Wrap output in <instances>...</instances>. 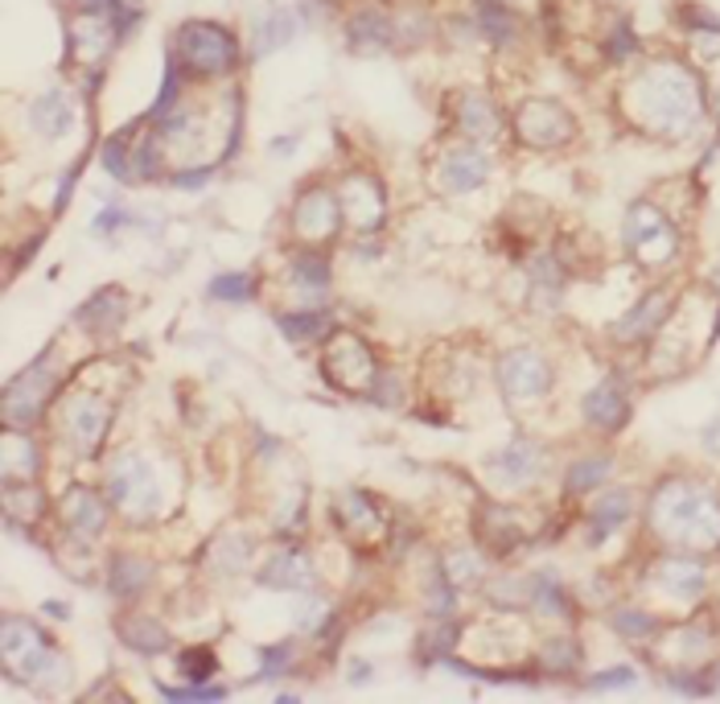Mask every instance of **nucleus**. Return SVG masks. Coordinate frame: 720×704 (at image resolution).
Returning <instances> with one entry per match:
<instances>
[{
  "mask_svg": "<svg viewBox=\"0 0 720 704\" xmlns=\"http://www.w3.org/2000/svg\"><path fill=\"white\" fill-rule=\"evenodd\" d=\"M630 107L651 132L663 137H684L704 116V91L700 79L680 62H659L642 70L630 86Z\"/></svg>",
  "mask_w": 720,
  "mask_h": 704,
  "instance_id": "1",
  "label": "nucleus"
},
{
  "mask_svg": "<svg viewBox=\"0 0 720 704\" xmlns=\"http://www.w3.org/2000/svg\"><path fill=\"white\" fill-rule=\"evenodd\" d=\"M4 668L25 684H58V676H67L62 659L54 651L46 635L34 622H4Z\"/></svg>",
  "mask_w": 720,
  "mask_h": 704,
  "instance_id": "2",
  "label": "nucleus"
},
{
  "mask_svg": "<svg viewBox=\"0 0 720 704\" xmlns=\"http://www.w3.org/2000/svg\"><path fill=\"white\" fill-rule=\"evenodd\" d=\"M235 37L219 30V25H210V21H194V25H182V34H177V58L186 62V70L194 74H227V70L235 67Z\"/></svg>",
  "mask_w": 720,
  "mask_h": 704,
  "instance_id": "3",
  "label": "nucleus"
},
{
  "mask_svg": "<svg viewBox=\"0 0 720 704\" xmlns=\"http://www.w3.org/2000/svg\"><path fill=\"white\" fill-rule=\"evenodd\" d=\"M659 523L671 535H708L720 540V511L717 503L692 486H671L659 498Z\"/></svg>",
  "mask_w": 720,
  "mask_h": 704,
  "instance_id": "4",
  "label": "nucleus"
},
{
  "mask_svg": "<svg viewBox=\"0 0 720 704\" xmlns=\"http://www.w3.org/2000/svg\"><path fill=\"white\" fill-rule=\"evenodd\" d=\"M107 491H112V503H116L128 519H149V516H156V507H161L153 470L140 462V458H120V465L112 470Z\"/></svg>",
  "mask_w": 720,
  "mask_h": 704,
  "instance_id": "5",
  "label": "nucleus"
},
{
  "mask_svg": "<svg viewBox=\"0 0 720 704\" xmlns=\"http://www.w3.org/2000/svg\"><path fill=\"white\" fill-rule=\"evenodd\" d=\"M626 243H630V252H635L642 264H663V259H671L675 256V247H680L671 223L651 207V203H638V207L630 210Z\"/></svg>",
  "mask_w": 720,
  "mask_h": 704,
  "instance_id": "6",
  "label": "nucleus"
},
{
  "mask_svg": "<svg viewBox=\"0 0 720 704\" xmlns=\"http://www.w3.org/2000/svg\"><path fill=\"white\" fill-rule=\"evenodd\" d=\"M519 140H527L535 149H551V145H565L577 132V120L568 116V107H560L556 100H532V104L519 107L514 116Z\"/></svg>",
  "mask_w": 720,
  "mask_h": 704,
  "instance_id": "7",
  "label": "nucleus"
},
{
  "mask_svg": "<svg viewBox=\"0 0 720 704\" xmlns=\"http://www.w3.org/2000/svg\"><path fill=\"white\" fill-rule=\"evenodd\" d=\"M498 379H502V388L519 400H535V395L548 392L551 383V367L535 350H511L502 367H498Z\"/></svg>",
  "mask_w": 720,
  "mask_h": 704,
  "instance_id": "8",
  "label": "nucleus"
},
{
  "mask_svg": "<svg viewBox=\"0 0 720 704\" xmlns=\"http://www.w3.org/2000/svg\"><path fill=\"white\" fill-rule=\"evenodd\" d=\"M338 219H342V207H338V198L322 186L305 189V194L297 198V207H292V227H297V235H305V240H326V235H334Z\"/></svg>",
  "mask_w": 720,
  "mask_h": 704,
  "instance_id": "9",
  "label": "nucleus"
},
{
  "mask_svg": "<svg viewBox=\"0 0 720 704\" xmlns=\"http://www.w3.org/2000/svg\"><path fill=\"white\" fill-rule=\"evenodd\" d=\"M342 210L346 219L359 227V231H371V227L383 223L387 215V203H383V189L371 173H350L342 189Z\"/></svg>",
  "mask_w": 720,
  "mask_h": 704,
  "instance_id": "10",
  "label": "nucleus"
},
{
  "mask_svg": "<svg viewBox=\"0 0 720 704\" xmlns=\"http://www.w3.org/2000/svg\"><path fill=\"white\" fill-rule=\"evenodd\" d=\"M46 392H50V367H46V359H42V362H34L13 388H9V395H4V416H9L13 425H30V420L42 413Z\"/></svg>",
  "mask_w": 720,
  "mask_h": 704,
  "instance_id": "11",
  "label": "nucleus"
},
{
  "mask_svg": "<svg viewBox=\"0 0 720 704\" xmlns=\"http://www.w3.org/2000/svg\"><path fill=\"white\" fill-rule=\"evenodd\" d=\"M67 420H70V437L79 441L83 453H95L103 441V432H107V420H112V408L95 400V395H86V400H74L67 408Z\"/></svg>",
  "mask_w": 720,
  "mask_h": 704,
  "instance_id": "12",
  "label": "nucleus"
},
{
  "mask_svg": "<svg viewBox=\"0 0 720 704\" xmlns=\"http://www.w3.org/2000/svg\"><path fill=\"white\" fill-rule=\"evenodd\" d=\"M486 173H490V157L474 149V145H462V149H453L445 157V165H441V182L445 189L453 194H465V189H478L486 182Z\"/></svg>",
  "mask_w": 720,
  "mask_h": 704,
  "instance_id": "13",
  "label": "nucleus"
},
{
  "mask_svg": "<svg viewBox=\"0 0 720 704\" xmlns=\"http://www.w3.org/2000/svg\"><path fill=\"white\" fill-rule=\"evenodd\" d=\"M346 371H359L367 383L375 376V367H371V355H367V346L355 338V334H338L334 343H329V355H326V376L346 388Z\"/></svg>",
  "mask_w": 720,
  "mask_h": 704,
  "instance_id": "14",
  "label": "nucleus"
},
{
  "mask_svg": "<svg viewBox=\"0 0 720 704\" xmlns=\"http://www.w3.org/2000/svg\"><path fill=\"white\" fill-rule=\"evenodd\" d=\"M584 416L605 432L622 429V420H626V388L617 379H605L601 388L584 395Z\"/></svg>",
  "mask_w": 720,
  "mask_h": 704,
  "instance_id": "15",
  "label": "nucleus"
},
{
  "mask_svg": "<svg viewBox=\"0 0 720 704\" xmlns=\"http://www.w3.org/2000/svg\"><path fill=\"white\" fill-rule=\"evenodd\" d=\"M103 516H107L103 503L91 495V491H83V486L70 491L67 503H62V519H67V528L79 535V540H95V535L103 532Z\"/></svg>",
  "mask_w": 720,
  "mask_h": 704,
  "instance_id": "16",
  "label": "nucleus"
},
{
  "mask_svg": "<svg viewBox=\"0 0 720 704\" xmlns=\"http://www.w3.org/2000/svg\"><path fill=\"white\" fill-rule=\"evenodd\" d=\"M539 453H535L532 441H514V446L498 449L495 458H486V470L495 474V478L511 482V486H519V482H527L539 470V462H535Z\"/></svg>",
  "mask_w": 720,
  "mask_h": 704,
  "instance_id": "17",
  "label": "nucleus"
},
{
  "mask_svg": "<svg viewBox=\"0 0 720 704\" xmlns=\"http://www.w3.org/2000/svg\"><path fill=\"white\" fill-rule=\"evenodd\" d=\"M667 310H671L667 292H651V297H642V305H638L626 322H617V338H622V343H635V338H642V334H651V330L667 318Z\"/></svg>",
  "mask_w": 720,
  "mask_h": 704,
  "instance_id": "18",
  "label": "nucleus"
},
{
  "mask_svg": "<svg viewBox=\"0 0 720 704\" xmlns=\"http://www.w3.org/2000/svg\"><path fill=\"white\" fill-rule=\"evenodd\" d=\"M457 124H462L465 137H474V140L498 137L495 107H490V100H481V95H462V104H457Z\"/></svg>",
  "mask_w": 720,
  "mask_h": 704,
  "instance_id": "19",
  "label": "nucleus"
},
{
  "mask_svg": "<svg viewBox=\"0 0 720 704\" xmlns=\"http://www.w3.org/2000/svg\"><path fill=\"white\" fill-rule=\"evenodd\" d=\"M659 585L667 589L671 598H696L704 589L700 561H667V565L659 568Z\"/></svg>",
  "mask_w": 720,
  "mask_h": 704,
  "instance_id": "20",
  "label": "nucleus"
},
{
  "mask_svg": "<svg viewBox=\"0 0 720 704\" xmlns=\"http://www.w3.org/2000/svg\"><path fill=\"white\" fill-rule=\"evenodd\" d=\"M292 34H297V18H292L289 9H272V13H268V18L256 25V46H252V50L264 58V54H272V50H280V46H289Z\"/></svg>",
  "mask_w": 720,
  "mask_h": 704,
  "instance_id": "21",
  "label": "nucleus"
},
{
  "mask_svg": "<svg viewBox=\"0 0 720 704\" xmlns=\"http://www.w3.org/2000/svg\"><path fill=\"white\" fill-rule=\"evenodd\" d=\"M34 124L46 132V137H62L70 124H74V107H70L67 95H58V91H50V95H42L34 104Z\"/></svg>",
  "mask_w": 720,
  "mask_h": 704,
  "instance_id": "22",
  "label": "nucleus"
},
{
  "mask_svg": "<svg viewBox=\"0 0 720 704\" xmlns=\"http://www.w3.org/2000/svg\"><path fill=\"white\" fill-rule=\"evenodd\" d=\"M37 470V449L30 437H21L18 429L4 432V478H18V474H34Z\"/></svg>",
  "mask_w": 720,
  "mask_h": 704,
  "instance_id": "23",
  "label": "nucleus"
},
{
  "mask_svg": "<svg viewBox=\"0 0 720 704\" xmlns=\"http://www.w3.org/2000/svg\"><path fill=\"white\" fill-rule=\"evenodd\" d=\"M626 516H630V495H626V491H614V495L601 498L597 507H593V528H597V532H593V544H601L609 532H617Z\"/></svg>",
  "mask_w": 720,
  "mask_h": 704,
  "instance_id": "24",
  "label": "nucleus"
},
{
  "mask_svg": "<svg viewBox=\"0 0 720 704\" xmlns=\"http://www.w3.org/2000/svg\"><path fill=\"white\" fill-rule=\"evenodd\" d=\"M120 638L132 647V651H144V655H156L165 643H170V635L156 626V622L149 619H137V622H124L120 626Z\"/></svg>",
  "mask_w": 720,
  "mask_h": 704,
  "instance_id": "25",
  "label": "nucleus"
},
{
  "mask_svg": "<svg viewBox=\"0 0 720 704\" xmlns=\"http://www.w3.org/2000/svg\"><path fill=\"white\" fill-rule=\"evenodd\" d=\"M144 581H149V565L137 561V556H120V561L112 565V593H120V598L140 593Z\"/></svg>",
  "mask_w": 720,
  "mask_h": 704,
  "instance_id": "26",
  "label": "nucleus"
},
{
  "mask_svg": "<svg viewBox=\"0 0 720 704\" xmlns=\"http://www.w3.org/2000/svg\"><path fill=\"white\" fill-rule=\"evenodd\" d=\"M350 37H355V46H383V42H392V21L379 18V13H359V18L350 21Z\"/></svg>",
  "mask_w": 720,
  "mask_h": 704,
  "instance_id": "27",
  "label": "nucleus"
},
{
  "mask_svg": "<svg viewBox=\"0 0 720 704\" xmlns=\"http://www.w3.org/2000/svg\"><path fill=\"white\" fill-rule=\"evenodd\" d=\"M264 581L268 585H280V589H292V585H309L313 581V573H309V565L301 561V556H280L268 573H264Z\"/></svg>",
  "mask_w": 720,
  "mask_h": 704,
  "instance_id": "28",
  "label": "nucleus"
},
{
  "mask_svg": "<svg viewBox=\"0 0 720 704\" xmlns=\"http://www.w3.org/2000/svg\"><path fill=\"white\" fill-rule=\"evenodd\" d=\"M605 474H609V458H584V462H577L572 465V474H568V495L593 491Z\"/></svg>",
  "mask_w": 720,
  "mask_h": 704,
  "instance_id": "29",
  "label": "nucleus"
},
{
  "mask_svg": "<svg viewBox=\"0 0 720 704\" xmlns=\"http://www.w3.org/2000/svg\"><path fill=\"white\" fill-rule=\"evenodd\" d=\"M481 30L495 37L498 46H507L514 37V18L498 4V0H481Z\"/></svg>",
  "mask_w": 720,
  "mask_h": 704,
  "instance_id": "30",
  "label": "nucleus"
},
{
  "mask_svg": "<svg viewBox=\"0 0 720 704\" xmlns=\"http://www.w3.org/2000/svg\"><path fill=\"white\" fill-rule=\"evenodd\" d=\"M252 285H256L252 273H227L210 285V297H214V301H247V297H252Z\"/></svg>",
  "mask_w": 720,
  "mask_h": 704,
  "instance_id": "31",
  "label": "nucleus"
},
{
  "mask_svg": "<svg viewBox=\"0 0 720 704\" xmlns=\"http://www.w3.org/2000/svg\"><path fill=\"white\" fill-rule=\"evenodd\" d=\"M292 276H297L301 285H309V289H326L329 268H326V259H317V256H301V259H297V264H292Z\"/></svg>",
  "mask_w": 720,
  "mask_h": 704,
  "instance_id": "32",
  "label": "nucleus"
},
{
  "mask_svg": "<svg viewBox=\"0 0 720 704\" xmlns=\"http://www.w3.org/2000/svg\"><path fill=\"white\" fill-rule=\"evenodd\" d=\"M651 631H654L651 614H638V610H622V614H617V635L642 638V635H651Z\"/></svg>",
  "mask_w": 720,
  "mask_h": 704,
  "instance_id": "33",
  "label": "nucleus"
},
{
  "mask_svg": "<svg viewBox=\"0 0 720 704\" xmlns=\"http://www.w3.org/2000/svg\"><path fill=\"white\" fill-rule=\"evenodd\" d=\"M165 692V701H223L227 696V688H202V684H194V688H161Z\"/></svg>",
  "mask_w": 720,
  "mask_h": 704,
  "instance_id": "34",
  "label": "nucleus"
},
{
  "mask_svg": "<svg viewBox=\"0 0 720 704\" xmlns=\"http://www.w3.org/2000/svg\"><path fill=\"white\" fill-rule=\"evenodd\" d=\"M182 671H186L194 684H202L206 676L214 671V659H210V651H186L182 655Z\"/></svg>",
  "mask_w": 720,
  "mask_h": 704,
  "instance_id": "35",
  "label": "nucleus"
},
{
  "mask_svg": "<svg viewBox=\"0 0 720 704\" xmlns=\"http://www.w3.org/2000/svg\"><path fill=\"white\" fill-rule=\"evenodd\" d=\"M280 326H284L289 338H305V334H313L317 326H326V318H322V313H305V318H284Z\"/></svg>",
  "mask_w": 720,
  "mask_h": 704,
  "instance_id": "36",
  "label": "nucleus"
},
{
  "mask_svg": "<svg viewBox=\"0 0 720 704\" xmlns=\"http://www.w3.org/2000/svg\"><path fill=\"white\" fill-rule=\"evenodd\" d=\"M617 684H635V668H614L593 680V688H617Z\"/></svg>",
  "mask_w": 720,
  "mask_h": 704,
  "instance_id": "37",
  "label": "nucleus"
},
{
  "mask_svg": "<svg viewBox=\"0 0 720 704\" xmlns=\"http://www.w3.org/2000/svg\"><path fill=\"white\" fill-rule=\"evenodd\" d=\"M289 651H292V647H272V651L264 655L268 663L259 668V676H276V671H284V668H289V659H284V655H289Z\"/></svg>",
  "mask_w": 720,
  "mask_h": 704,
  "instance_id": "38",
  "label": "nucleus"
},
{
  "mask_svg": "<svg viewBox=\"0 0 720 704\" xmlns=\"http://www.w3.org/2000/svg\"><path fill=\"white\" fill-rule=\"evenodd\" d=\"M120 219H124V215H120V210H116V207H112V210H103L100 219H95V231H107V227H116V223H120Z\"/></svg>",
  "mask_w": 720,
  "mask_h": 704,
  "instance_id": "39",
  "label": "nucleus"
},
{
  "mask_svg": "<svg viewBox=\"0 0 720 704\" xmlns=\"http://www.w3.org/2000/svg\"><path fill=\"white\" fill-rule=\"evenodd\" d=\"M210 170H198V173H177V186H202Z\"/></svg>",
  "mask_w": 720,
  "mask_h": 704,
  "instance_id": "40",
  "label": "nucleus"
},
{
  "mask_svg": "<svg viewBox=\"0 0 720 704\" xmlns=\"http://www.w3.org/2000/svg\"><path fill=\"white\" fill-rule=\"evenodd\" d=\"M717 116H720V91H717Z\"/></svg>",
  "mask_w": 720,
  "mask_h": 704,
  "instance_id": "41",
  "label": "nucleus"
}]
</instances>
